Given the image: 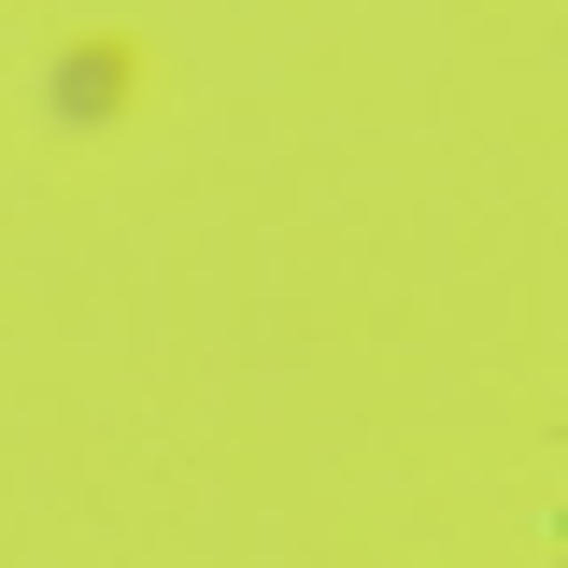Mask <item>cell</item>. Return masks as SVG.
Here are the masks:
<instances>
[{"label": "cell", "mask_w": 568, "mask_h": 568, "mask_svg": "<svg viewBox=\"0 0 568 568\" xmlns=\"http://www.w3.org/2000/svg\"><path fill=\"white\" fill-rule=\"evenodd\" d=\"M114 100H129V58H114V43H85V58H58V114H71V129H100Z\"/></svg>", "instance_id": "1"}]
</instances>
